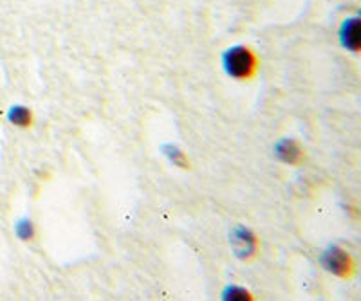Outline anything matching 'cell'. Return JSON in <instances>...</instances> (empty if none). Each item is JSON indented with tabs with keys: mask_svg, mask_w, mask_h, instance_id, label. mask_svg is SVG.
<instances>
[{
	"mask_svg": "<svg viewBox=\"0 0 361 301\" xmlns=\"http://www.w3.org/2000/svg\"><path fill=\"white\" fill-rule=\"evenodd\" d=\"M222 67L226 76L235 82H253L259 76L260 58L253 47L238 44L222 53Z\"/></svg>",
	"mask_w": 361,
	"mask_h": 301,
	"instance_id": "6da1fadb",
	"label": "cell"
},
{
	"mask_svg": "<svg viewBox=\"0 0 361 301\" xmlns=\"http://www.w3.org/2000/svg\"><path fill=\"white\" fill-rule=\"evenodd\" d=\"M322 265L329 274L340 278L343 281H350L357 274V262L353 255L341 245H333L322 255Z\"/></svg>",
	"mask_w": 361,
	"mask_h": 301,
	"instance_id": "7a4b0ae2",
	"label": "cell"
},
{
	"mask_svg": "<svg viewBox=\"0 0 361 301\" xmlns=\"http://www.w3.org/2000/svg\"><path fill=\"white\" fill-rule=\"evenodd\" d=\"M230 245L233 249V255L244 264H251L260 256L262 251V243H260L259 235L251 231L250 227H244L240 224L231 229Z\"/></svg>",
	"mask_w": 361,
	"mask_h": 301,
	"instance_id": "3957f363",
	"label": "cell"
},
{
	"mask_svg": "<svg viewBox=\"0 0 361 301\" xmlns=\"http://www.w3.org/2000/svg\"><path fill=\"white\" fill-rule=\"evenodd\" d=\"M338 38H340V44L345 51L349 53L357 54L361 49V20L357 15L354 17H347L340 25V31H338Z\"/></svg>",
	"mask_w": 361,
	"mask_h": 301,
	"instance_id": "277c9868",
	"label": "cell"
},
{
	"mask_svg": "<svg viewBox=\"0 0 361 301\" xmlns=\"http://www.w3.org/2000/svg\"><path fill=\"white\" fill-rule=\"evenodd\" d=\"M275 153L279 157V161L288 166H300L304 165L305 159H307V153L305 148L302 146V143L296 139H280L275 146Z\"/></svg>",
	"mask_w": 361,
	"mask_h": 301,
	"instance_id": "5b68a950",
	"label": "cell"
},
{
	"mask_svg": "<svg viewBox=\"0 0 361 301\" xmlns=\"http://www.w3.org/2000/svg\"><path fill=\"white\" fill-rule=\"evenodd\" d=\"M9 123L15 124L17 128H22V130H27L35 124V114L29 107H24V105H17L9 110Z\"/></svg>",
	"mask_w": 361,
	"mask_h": 301,
	"instance_id": "8992f818",
	"label": "cell"
},
{
	"mask_svg": "<svg viewBox=\"0 0 361 301\" xmlns=\"http://www.w3.org/2000/svg\"><path fill=\"white\" fill-rule=\"evenodd\" d=\"M222 297H224V300H238V301L255 300V296L250 293V290L243 289V287H237V285H231V287H228V289L222 293Z\"/></svg>",
	"mask_w": 361,
	"mask_h": 301,
	"instance_id": "52a82bcc",
	"label": "cell"
},
{
	"mask_svg": "<svg viewBox=\"0 0 361 301\" xmlns=\"http://www.w3.org/2000/svg\"><path fill=\"white\" fill-rule=\"evenodd\" d=\"M166 155L170 157V161L173 162L176 166H179V168H190V161L188 157L185 155V152H180L179 148H176V146H166Z\"/></svg>",
	"mask_w": 361,
	"mask_h": 301,
	"instance_id": "ba28073f",
	"label": "cell"
},
{
	"mask_svg": "<svg viewBox=\"0 0 361 301\" xmlns=\"http://www.w3.org/2000/svg\"><path fill=\"white\" fill-rule=\"evenodd\" d=\"M18 235L22 236V240H29L33 236V226L31 222H22L20 227H18Z\"/></svg>",
	"mask_w": 361,
	"mask_h": 301,
	"instance_id": "9c48e42d",
	"label": "cell"
}]
</instances>
